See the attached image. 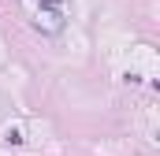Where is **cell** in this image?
<instances>
[{"instance_id": "6da1fadb", "label": "cell", "mask_w": 160, "mask_h": 156, "mask_svg": "<svg viewBox=\"0 0 160 156\" xmlns=\"http://www.w3.org/2000/svg\"><path fill=\"white\" fill-rule=\"evenodd\" d=\"M4 141H8V145H22V134H19L15 126H8V130H4Z\"/></svg>"}]
</instances>
